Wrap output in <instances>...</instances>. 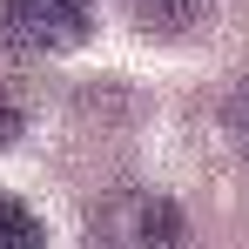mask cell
I'll return each mask as SVG.
<instances>
[{
  "label": "cell",
  "instance_id": "5b68a950",
  "mask_svg": "<svg viewBox=\"0 0 249 249\" xmlns=\"http://www.w3.org/2000/svg\"><path fill=\"white\" fill-rule=\"evenodd\" d=\"M243 128H249V94H243Z\"/></svg>",
  "mask_w": 249,
  "mask_h": 249
},
{
  "label": "cell",
  "instance_id": "277c9868",
  "mask_svg": "<svg viewBox=\"0 0 249 249\" xmlns=\"http://www.w3.org/2000/svg\"><path fill=\"white\" fill-rule=\"evenodd\" d=\"M0 249H41V222L7 196H0Z\"/></svg>",
  "mask_w": 249,
  "mask_h": 249
},
{
  "label": "cell",
  "instance_id": "6da1fadb",
  "mask_svg": "<svg viewBox=\"0 0 249 249\" xmlns=\"http://www.w3.org/2000/svg\"><path fill=\"white\" fill-rule=\"evenodd\" d=\"M88 34V0H0V47L54 54Z\"/></svg>",
  "mask_w": 249,
  "mask_h": 249
},
{
  "label": "cell",
  "instance_id": "7a4b0ae2",
  "mask_svg": "<svg viewBox=\"0 0 249 249\" xmlns=\"http://www.w3.org/2000/svg\"><path fill=\"white\" fill-rule=\"evenodd\" d=\"M94 249H182V222L162 196H108L94 215Z\"/></svg>",
  "mask_w": 249,
  "mask_h": 249
},
{
  "label": "cell",
  "instance_id": "3957f363",
  "mask_svg": "<svg viewBox=\"0 0 249 249\" xmlns=\"http://www.w3.org/2000/svg\"><path fill=\"white\" fill-rule=\"evenodd\" d=\"M209 7L215 0H128V14H135V27H148V34H189V27H202Z\"/></svg>",
  "mask_w": 249,
  "mask_h": 249
}]
</instances>
